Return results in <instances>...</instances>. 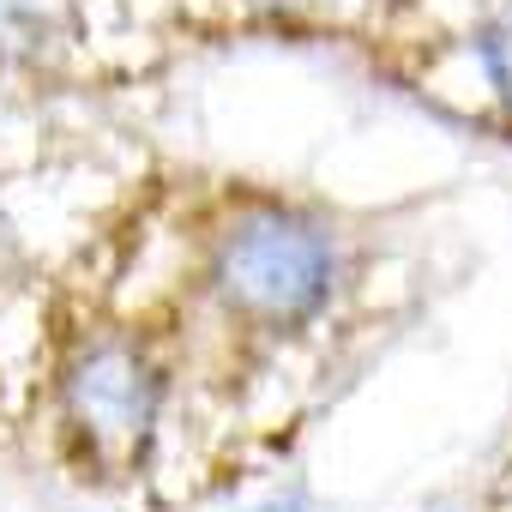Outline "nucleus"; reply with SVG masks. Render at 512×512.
<instances>
[{
  "label": "nucleus",
  "instance_id": "obj_1",
  "mask_svg": "<svg viewBox=\"0 0 512 512\" xmlns=\"http://www.w3.org/2000/svg\"><path fill=\"white\" fill-rule=\"evenodd\" d=\"M332 284L326 235L284 211L241 217L217 247V296L253 320H302Z\"/></svg>",
  "mask_w": 512,
  "mask_h": 512
},
{
  "label": "nucleus",
  "instance_id": "obj_2",
  "mask_svg": "<svg viewBox=\"0 0 512 512\" xmlns=\"http://www.w3.org/2000/svg\"><path fill=\"white\" fill-rule=\"evenodd\" d=\"M73 410L79 422L97 434V440H115V446H133L145 428H151V410H157V374L145 368V356L121 350V344H103L79 362L73 374Z\"/></svg>",
  "mask_w": 512,
  "mask_h": 512
},
{
  "label": "nucleus",
  "instance_id": "obj_3",
  "mask_svg": "<svg viewBox=\"0 0 512 512\" xmlns=\"http://www.w3.org/2000/svg\"><path fill=\"white\" fill-rule=\"evenodd\" d=\"M67 0H0V43L7 49H43L61 25Z\"/></svg>",
  "mask_w": 512,
  "mask_h": 512
},
{
  "label": "nucleus",
  "instance_id": "obj_4",
  "mask_svg": "<svg viewBox=\"0 0 512 512\" xmlns=\"http://www.w3.org/2000/svg\"><path fill=\"white\" fill-rule=\"evenodd\" d=\"M476 55H482L488 85H494V91H500V103L512 109V13H500V19L476 37Z\"/></svg>",
  "mask_w": 512,
  "mask_h": 512
},
{
  "label": "nucleus",
  "instance_id": "obj_5",
  "mask_svg": "<svg viewBox=\"0 0 512 512\" xmlns=\"http://www.w3.org/2000/svg\"><path fill=\"white\" fill-rule=\"evenodd\" d=\"M260 7H314V0H260Z\"/></svg>",
  "mask_w": 512,
  "mask_h": 512
}]
</instances>
